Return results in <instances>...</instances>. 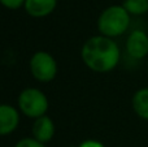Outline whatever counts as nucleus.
I'll list each match as a JSON object with an SVG mask.
<instances>
[{
  "instance_id": "5",
  "label": "nucleus",
  "mask_w": 148,
  "mask_h": 147,
  "mask_svg": "<svg viewBox=\"0 0 148 147\" xmlns=\"http://www.w3.org/2000/svg\"><path fill=\"white\" fill-rule=\"evenodd\" d=\"M126 52L135 60H142L148 55V34L143 30H134L126 38Z\"/></svg>"
},
{
  "instance_id": "8",
  "label": "nucleus",
  "mask_w": 148,
  "mask_h": 147,
  "mask_svg": "<svg viewBox=\"0 0 148 147\" xmlns=\"http://www.w3.org/2000/svg\"><path fill=\"white\" fill-rule=\"evenodd\" d=\"M57 4V0H26L25 10L31 17L40 18L51 14L55 10Z\"/></svg>"
},
{
  "instance_id": "3",
  "label": "nucleus",
  "mask_w": 148,
  "mask_h": 147,
  "mask_svg": "<svg viewBox=\"0 0 148 147\" xmlns=\"http://www.w3.org/2000/svg\"><path fill=\"white\" fill-rule=\"evenodd\" d=\"M18 109L29 119H38L48 111V98L42 90L36 87H26L20 93L17 98Z\"/></svg>"
},
{
  "instance_id": "14",
  "label": "nucleus",
  "mask_w": 148,
  "mask_h": 147,
  "mask_svg": "<svg viewBox=\"0 0 148 147\" xmlns=\"http://www.w3.org/2000/svg\"><path fill=\"white\" fill-rule=\"evenodd\" d=\"M147 72H148V64H147Z\"/></svg>"
},
{
  "instance_id": "6",
  "label": "nucleus",
  "mask_w": 148,
  "mask_h": 147,
  "mask_svg": "<svg viewBox=\"0 0 148 147\" xmlns=\"http://www.w3.org/2000/svg\"><path fill=\"white\" fill-rule=\"evenodd\" d=\"M18 125H20V111L10 104H1L0 107V134H10L17 129Z\"/></svg>"
},
{
  "instance_id": "10",
  "label": "nucleus",
  "mask_w": 148,
  "mask_h": 147,
  "mask_svg": "<svg viewBox=\"0 0 148 147\" xmlns=\"http://www.w3.org/2000/svg\"><path fill=\"white\" fill-rule=\"evenodd\" d=\"M122 7L130 16H142L148 12V0H123Z\"/></svg>"
},
{
  "instance_id": "9",
  "label": "nucleus",
  "mask_w": 148,
  "mask_h": 147,
  "mask_svg": "<svg viewBox=\"0 0 148 147\" xmlns=\"http://www.w3.org/2000/svg\"><path fill=\"white\" fill-rule=\"evenodd\" d=\"M131 106L136 116L148 120V87H142L135 91L131 99Z\"/></svg>"
},
{
  "instance_id": "1",
  "label": "nucleus",
  "mask_w": 148,
  "mask_h": 147,
  "mask_svg": "<svg viewBox=\"0 0 148 147\" xmlns=\"http://www.w3.org/2000/svg\"><path fill=\"white\" fill-rule=\"evenodd\" d=\"M82 61L95 73H108L118 65L121 51L112 38L94 35L83 43L81 49Z\"/></svg>"
},
{
  "instance_id": "11",
  "label": "nucleus",
  "mask_w": 148,
  "mask_h": 147,
  "mask_svg": "<svg viewBox=\"0 0 148 147\" xmlns=\"http://www.w3.org/2000/svg\"><path fill=\"white\" fill-rule=\"evenodd\" d=\"M14 147H47V146L44 143L39 142L34 137H25V138H21L14 145Z\"/></svg>"
},
{
  "instance_id": "12",
  "label": "nucleus",
  "mask_w": 148,
  "mask_h": 147,
  "mask_svg": "<svg viewBox=\"0 0 148 147\" xmlns=\"http://www.w3.org/2000/svg\"><path fill=\"white\" fill-rule=\"evenodd\" d=\"M0 1L8 9H18L21 5H25L26 0H0Z\"/></svg>"
},
{
  "instance_id": "7",
  "label": "nucleus",
  "mask_w": 148,
  "mask_h": 147,
  "mask_svg": "<svg viewBox=\"0 0 148 147\" xmlns=\"http://www.w3.org/2000/svg\"><path fill=\"white\" fill-rule=\"evenodd\" d=\"M31 134H33V137L35 138V139H38L39 142L46 145V143L49 142L55 135L53 120H52L49 116H47V115L35 119L34 120L33 126H31Z\"/></svg>"
},
{
  "instance_id": "2",
  "label": "nucleus",
  "mask_w": 148,
  "mask_h": 147,
  "mask_svg": "<svg viewBox=\"0 0 148 147\" xmlns=\"http://www.w3.org/2000/svg\"><path fill=\"white\" fill-rule=\"evenodd\" d=\"M130 26V14L122 5H110L100 13L97 18V30L100 35L117 38L125 34Z\"/></svg>"
},
{
  "instance_id": "13",
  "label": "nucleus",
  "mask_w": 148,
  "mask_h": 147,
  "mask_svg": "<svg viewBox=\"0 0 148 147\" xmlns=\"http://www.w3.org/2000/svg\"><path fill=\"white\" fill-rule=\"evenodd\" d=\"M78 147H105V146L96 139H86L79 143Z\"/></svg>"
},
{
  "instance_id": "4",
  "label": "nucleus",
  "mask_w": 148,
  "mask_h": 147,
  "mask_svg": "<svg viewBox=\"0 0 148 147\" xmlns=\"http://www.w3.org/2000/svg\"><path fill=\"white\" fill-rule=\"evenodd\" d=\"M31 76L42 83H48L53 81L57 76V61L49 52L36 51L29 61Z\"/></svg>"
}]
</instances>
